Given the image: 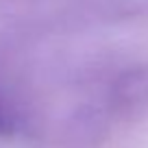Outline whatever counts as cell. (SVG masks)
Returning <instances> with one entry per match:
<instances>
[{"label":"cell","instance_id":"obj_1","mask_svg":"<svg viewBox=\"0 0 148 148\" xmlns=\"http://www.w3.org/2000/svg\"><path fill=\"white\" fill-rule=\"evenodd\" d=\"M15 131V124H13V118L9 116V111H7L5 102L0 98V137H7Z\"/></svg>","mask_w":148,"mask_h":148}]
</instances>
